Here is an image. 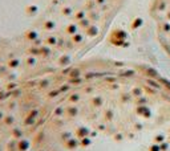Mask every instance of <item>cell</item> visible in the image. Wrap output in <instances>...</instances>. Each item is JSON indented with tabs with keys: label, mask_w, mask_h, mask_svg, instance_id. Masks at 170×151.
Masks as SVG:
<instances>
[{
	"label": "cell",
	"mask_w": 170,
	"mask_h": 151,
	"mask_svg": "<svg viewBox=\"0 0 170 151\" xmlns=\"http://www.w3.org/2000/svg\"><path fill=\"white\" fill-rule=\"evenodd\" d=\"M157 20L163 44L170 53V0H158Z\"/></svg>",
	"instance_id": "1"
}]
</instances>
